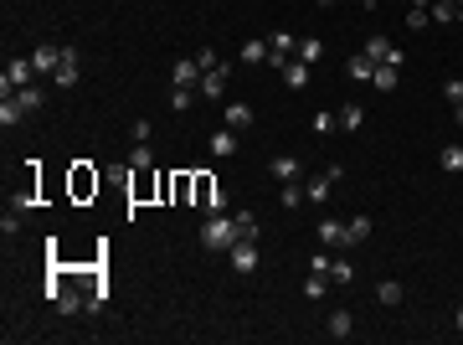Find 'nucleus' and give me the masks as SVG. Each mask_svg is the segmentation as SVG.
I'll return each mask as SVG.
<instances>
[{
    "mask_svg": "<svg viewBox=\"0 0 463 345\" xmlns=\"http://www.w3.org/2000/svg\"><path fill=\"white\" fill-rule=\"evenodd\" d=\"M304 201H309V196H304V186H299V181H283V206H294V211H299Z\"/></svg>",
    "mask_w": 463,
    "mask_h": 345,
    "instance_id": "28",
    "label": "nucleus"
},
{
    "mask_svg": "<svg viewBox=\"0 0 463 345\" xmlns=\"http://www.w3.org/2000/svg\"><path fill=\"white\" fill-rule=\"evenodd\" d=\"M242 62H268V41H242Z\"/></svg>",
    "mask_w": 463,
    "mask_h": 345,
    "instance_id": "29",
    "label": "nucleus"
},
{
    "mask_svg": "<svg viewBox=\"0 0 463 345\" xmlns=\"http://www.w3.org/2000/svg\"><path fill=\"white\" fill-rule=\"evenodd\" d=\"M304 294H309V299H324V294H329V273L314 268V273H309V284H304Z\"/></svg>",
    "mask_w": 463,
    "mask_h": 345,
    "instance_id": "24",
    "label": "nucleus"
},
{
    "mask_svg": "<svg viewBox=\"0 0 463 345\" xmlns=\"http://www.w3.org/2000/svg\"><path fill=\"white\" fill-rule=\"evenodd\" d=\"M458 6H463V0H458Z\"/></svg>",
    "mask_w": 463,
    "mask_h": 345,
    "instance_id": "44",
    "label": "nucleus"
},
{
    "mask_svg": "<svg viewBox=\"0 0 463 345\" xmlns=\"http://www.w3.org/2000/svg\"><path fill=\"white\" fill-rule=\"evenodd\" d=\"M283 83H289L294 93H304L309 88V62H299V57H289V68H283Z\"/></svg>",
    "mask_w": 463,
    "mask_h": 345,
    "instance_id": "12",
    "label": "nucleus"
},
{
    "mask_svg": "<svg viewBox=\"0 0 463 345\" xmlns=\"http://www.w3.org/2000/svg\"><path fill=\"white\" fill-rule=\"evenodd\" d=\"M201 83V62L186 57V62H175V88H196Z\"/></svg>",
    "mask_w": 463,
    "mask_h": 345,
    "instance_id": "10",
    "label": "nucleus"
},
{
    "mask_svg": "<svg viewBox=\"0 0 463 345\" xmlns=\"http://www.w3.org/2000/svg\"><path fill=\"white\" fill-rule=\"evenodd\" d=\"M427 16L448 26V21H458V0H432V6H427Z\"/></svg>",
    "mask_w": 463,
    "mask_h": 345,
    "instance_id": "21",
    "label": "nucleus"
},
{
    "mask_svg": "<svg viewBox=\"0 0 463 345\" xmlns=\"http://www.w3.org/2000/svg\"><path fill=\"white\" fill-rule=\"evenodd\" d=\"M361 124H366V109H361V103H345V109H340V129H345V134H356Z\"/></svg>",
    "mask_w": 463,
    "mask_h": 345,
    "instance_id": "16",
    "label": "nucleus"
},
{
    "mask_svg": "<svg viewBox=\"0 0 463 345\" xmlns=\"http://www.w3.org/2000/svg\"><path fill=\"white\" fill-rule=\"evenodd\" d=\"M222 124H227V129H237V134H242V129L252 124V103H227V114H222Z\"/></svg>",
    "mask_w": 463,
    "mask_h": 345,
    "instance_id": "11",
    "label": "nucleus"
},
{
    "mask_svg": "<svg viewBox=\"0 0 463 345\" xmlns=\"http://www.w3.org/2000/svg\"><path fill=\"white\" fill-rule=\"evenodd\" d=\"M458 21H463V6H458Z\"/></svg>",
    "mask_w": 463,
    "mask_h": 345,
    "instance_id": "42",
    "label": "nucleus"
},
{
    "mask_svg": "<svg viewBox=\"0 0 463 345\" xmlns=\"http://www.w3.org/2000/svg\"><path fill=\"white\" fill-rule=\"evenodd\" d=\"M319 52H324V47H319L314 36H304V41H299V62H309V68H314V62H319Z\"/></svg>",
    "mask_w": 463,
    "mask_h": 345,
    "instance_id": "30",
    "label": "nucleus"
},
{
    "mask_svg": "<svg viewBox=\"0 0 463 345\" xmlns=\"http://www.w3.org/2000/svg\"><path fill=\"white\" fill-rule=\"evenodd\" d=\"M458 330H463V309H458Z\"/></svg>",
    "mask_w": 463,
    "mask_h": 345,
    "instance_id": "40",
    "label": "nucleus"
},
{
    "mask_svg": "<svg viewBox=\"0 0 463 345\" xmlns=\"http://www.w3.org/2000/svg\"><path fill=\"white\" fill-rule=\"evenodd\" d=\"M371 73H376V62H371L366 52H356V57H350V78H361V83H371Z\"/></svg>",
    "mask_w": 463,
    "mask_h": 345,
    "instance_id": "22",
    "label": "nucleus"
},
{
    "mask_svg": "<svg viewBox=\"0 0 463 345\" xmlns=\"http://www.w3.org/2000/svg\"><path fill=\"white\" fill-rule=\"evenodd\" d=\"M191 103H196V88H170V109L175 114H186Z\"/></svg>",
    "mask_w": 463,
    "mask_h": 345,
    "instance_id": "26",
    "label": "nucleus"
},
{
    "mask_svg": "<svg viewBox=\"0 0 463 345\" xmlns=\"http://www.w3.org/2000/svg\"><path fill=\"white\" fill-rule=\"evenodd\" d=\"M31 78H36V68H31V57H11V62H6V78H0V93H6V98H16V93L26 88Z\"/></svg>",
    "mask_w": 463,
    "mask_h": 345,
    "instance_id": "2",
    "label": "nucleus"
},
{
    "mask_svg": "<svg viewBox=\"0 0 463 345\" xmlns=\"http://www.w3.org/2000/svg\"><path fill=\"white\" fill-rule=\"evenodd\" d=\"M324 330L335 335V340H350V330H356V325H350V314H345V309H335V314L324 319Z\"/></svg>",
    "mask_w": 463,
    "mask_h": 345,
    "instance_id": "18",
    "label": "nucleus"
},
{
    "mask_svg": "<svg viewBox=\"0 0 463 345\" xmlns=\"http://www.w3.org/2000/svg\"><path fill=\"white\" fill-rule=\"evenodd\" d=\"M196 62H201V73H206V68H216V62H222V57H216L211 47H201V52H196Z\"/></svg>",
    "mask_w": 463,
    "mask_h": 345,
    "instance_id": "38",
    "label": "nucleus"
},
{
    "mask_svg": "<svg viewBox=\"0 0 463 345\" xmlns=\"http://www.w3.org/2000/svg\"><path fill=\"white\" fill-rule=\"evenodd\" d=\"M129 165H134V170H149V165H154V155H149V144H134V160H129Z\"/></svg>",
    "mask_w": 463,
    "mask_h": 345,
    "instance_id": "35",
    "label": "nucleus"
},
{
    "mask_svg": "<svg viewBox=\"0 0 463 345\" xmlns=\"http://www.w3.org/2000/svg\"><path fill=\"white\" fill-rule=\"evenodd\" d=\"M227 78H232V68H227V62H216V68H206V73H201V83H196V93H206V98H222V93H227Z\"/></svg>",
    "mask_w": 463,
    "mask_h": 345,
    "instance_id": "4",
    "label": "nucleus"
},
{
    "mask_svg": "<svg viewBox=\"0 0 463 345\" xmlns=\"http://www.w3.org/2000/svg\"><path fill=\"white\" fill-rule=\"evenodd\" d=\"M268 170H273V181H299V160L294 155H273Z\"/></svg>",
    "mask_w": 463,
    "mask_h": 345,
    "instance_id": "14",
    "label": "nucleus"
},
{
    "mask_svg": "<svg viewBox=\"0 0 463 345\" xmlns=\"http://www.w3.org/2000/svg\"><path fill=\"white\" fill-rule=\"evenodd\" d=\"M350 278H356V263H345V258H329V284H350Z\"/></svg>",
    "mask_w": 463,
    "mask_h": 345,
    "instance_id": "19",
    "label": "nucleus"
},
{
    "mask_svg": "<svg viewBox=\"0 0 463 345\" xmlns=\"http://www.w3.org/2000/svg\"><path fill=\"white\" fill-rule=\"evenodd\" d=\"M309 124H314V134H329V129H335L340 119H335V114H314V119H309Z\"/></svg>",
    "mask_w": 463,
    "mask_h": 345,
    "instance_id": "37",
    "label": "nucleus"
},
{
    "mask_svg": "<svg viewBox=\"0 0 463 345\" xmlns=\"http://www.w3.org/2000/svg\"><path fill=\"white\" fill-rule=\"evenodd\" d=\"M361 6H371V0H361Z\"/></svg>",
    "mask_w": 463,
    "mask_h": 345,
    "instance_id": "43",
    "label": "nucleus"
},
{
    "mask_svg": "<svg viewBox=\"0 0 463 345\" xmlns=\"http://www.w3.org/2000/svg\"><path fill=\"white\" fill-rule=\"evenodd\" d=\"M73 191H78V196H87V191H98V176H93V170H78V176H73Z\"/></svg>",
    "mask_w": 463,
    "mask_h": 345,
    "instance_id": "27",
    "label": "nucleus"
},
{
    "mask_svg": "<svg viewBox=\"0 0 463 345\" xmlns=\"http://www.w3.org/2000/svg\"><path fill=\"white\" fill-rule=\"evenodd\" d=\"M41 98H47V93H41L36 83H26V88L16 93V103H21V109H26V114H36V109H41Z\"/></svg>",
    "mask_w": 463,
    "mask_h": 345,
    "instance_id": "20",
    "label": "nucleus"
},
{
    "mask_svg": "<svg viewBox=\"0 0 463 345\" xmlns=\"http://www.w3.org/2000/svg\"><path fill=\"white\" fill-rule=\"evenodd\" d=\"M329 186H335V181H329V176H314V181H309V186H304V196H309V201H314V206H324V201H329Z\"/></svg>",
    "mask_w": 463,
    "mask_h": 345,
    "instance_id": "17",
    "label": "nucleus"
},
{
    "mask_svg": "<svg viewBox=\"0 0 463 345\" xmlns=\"http://www.w3.org/2000/svg\"><path fill=\"white\" fill-rule=\"evenodd\" d=\"M232 243H237V222H232V217L216 211V217L201 222V248H232Z\"/></svg>",
    "mask_w": 463,
    "mask_h": 345,
    "instance_id": "1",
    "label": "nucleus"
},
{
    "mask_svg": "<svg viewBox=\"0 0 463 345\" xmlns=\"http://www.w3.org/2000/svg\"><path fill=\"white\" fill-rule=\"evenodd\" d=\"M443 98H448V103H463V78H448V83H443Z\"/></svg>",
    "mask_w": 463,
    "mask_h": 345,
    "instance_id": "36",
    "label": "nucleus"
},
{
    "mask_svg": "<svg viewBox=\"0 0 463 345\" xmlns=\"http://www.w3.org/2000/svg\"><path fill=\"white\" fill-rule=\"evenodd\" d=\"M319 243H324V248H350V243H345V227H340L335 217L319 222Z\"/></svg>",
    "mask_w": 463,
    "mask_h": 345,
    "instance_id": "13",
    "label": "nucleus"
},
{
    "mask_svg": "<svg viewBox=\"0 0 463 345\" xmlns=\"http://www.w3.org/2000/svg\"><path fill=\"white\" fill-rule=\"evenodd\" d=\"M453 124H458V129H463V103H453Z\"/></svg>",
    "mask_w": 463,
    "mask_h": 345,
    "instance_id": "39",
    "label": "nucleus"
},
{
    "mask_svg": "<svg viewBox=\"0 0 463 345\" xmlns=\"http://www.w3.org/2000/svg\"><path fill=\"white\" fill-rule=\"evenodd\" d=\"M0 232H6V237H16V232H21V206H16V211H6V217H0Z\"/></svg>",
    "mask_w": 463,
    "mask_h": 345,
    "instance_id": "34",
    "label": "nucleus"
},
{
    "mask_svg": "<svg viewBox=\"0 0 463 345\" xmlns=\"http://www.w3.org/2000/svg\"><path fill=\"white\" fill-rule=\"evenodd\" d=\"M31 68H36V78H41V73H57V68H62V47H52V41H41V47L31 52Z\"/></svg>",
    "mask_w": 463,
    "mask_h": 345,
    "instance_id": "5",
    "label": "nucleus"
},
{
    "mask_svg": "<svg viewBox=\"0 0 463 345\" xmlns=\"http://www.w3.org/2000/svg\"><path fill=\"white\" fill-rule=\"evenodd\" d=\"M52 83L57 88H78V52L73 47H62V68L52 73Z\"/></svg>",
    "mask_w": 463,
    "mask_h": 345,
    "instance_id": "6",
    "label": "nucleus"
},
{
    "mask_svg": "<svg viewBox=\"0 0 463 345\" xmlns=\"http://www.w3.org/2000/svg\"><path fill=\"white\" fill-rule=\"evenodd\" d=\"M211 155H216V160L237 155V129H227V124H222V129H211Z\"/></svg>",
    "mask_w": 463,
    "mask_h": 345,
    "instance_id": "9",
    "label": "nucleus"
},
{
    "mask_svg": "<svg viewBox=\"0 0 463 345\" xmlns=\"http://www.w3.org/2000/svg\"><path fill=\"white\" fill-rule=\"evenodd\" d=\"M427 21H432V16H427V6H412V11H407V26H412V31H422Z\"/></svg>",
    "mask_w": 463,
    "mask_h": 345,
    "instance_id": "33",
    "label": "nucleus"
},
{
    "mask_svg": "<svg viewBox=\"0 0 463 345\" xmlns=\"http://www.w3.org/2000/svg\"><path fill=\"white\" fill-rule=\"evenodd\" d=\"M237 237H257V217H252V211H237Z\"/></svg>",
    "mask_w": 463,
    "mask_h": 345,
    "instance_id": "32",
    "label": "nucleus"
},
{
    "mask_svg": "<svg viewBox=\"0 0 463 345\" xmlns=\"http://www.w3.org/2000/svg\"><path fill=\"white\" fill-rule=\"evenodd\" d=\"M371 237V217H356V222H345V243H366Z\"/></svg>",
    "mask_w": 463,
    "mask_h": 345,
    "instance_id": "25",
    "label": "nucleus"
},
{
    "mask_svg": "<svg viewBox=\"0 0 463 345\" xmlns=\"http://www.w3.org/2000/svg\"><path fill=\"white\" fill-rule=\"evenodd\" d=\"M437 165H443L448 176H463V144H443V155H437Z\"/></svg>",
    "mask_w": 463,
    "mask_h": 345,
    "instance_id": "15",
    "label": "nucleus"
},
{
    "mask_svg": "<svg viewBox=\"0 0 463 345\" xmlns=\"http://www.w3.org/2000/svg\"><path fill=\"white\" fill-rule=\"evenodd\" d=\"M319 6H335V0H319Z\"/></svg>",
    "mask_w": 463,
    "mask_h": 345,
    "instance_id": "41",
    "label": "nucleus"
},
{
    "mask_svg": "<svg viewBox=\"0 0 463 345\" xmlns=\"http://www.w3.org/2000/svg\"><path fill=\"white\" fill-rule=\"evenodd\" d=\"M371 83H376L381 93H396V88H402V68H396V62H376V73H371Z\"/></svg>",
    "mask_w": 463,
    "mask_h": 345,
    "instance_id": "7",
    "label": "nucleus"
},
{
    "mask_svg": "<svg viewBox=\"0 0 463 345\" xmlns=\"http://www.w3.org/2000/svg\"><path fill=\"white\" fill-rule=\"evenodd\" d=\"M376 299H381V304H402V284H396V278H386V284L376 289Z\"/></svg>",
    "mask_w": 463,
    "mask_h": 345,
    "instance_id": "31",
    "label": "nucleus"
},
{
    "mask_svg": "<svg viewBox=\"0 0 463 345\" xmlns=\"http://www.w3.org/2000/svg\"><path fill=\"white\" fill-rule=\"evenodd\" d=\"M21 119H26V109H21L16 98H6V103H0V124H6V129H16Z\"/></svg>",
    "mask_w": 463,
    "mask_h": 345,
    "instance_id": "23",
    "label": "nucleus"
},
{
    "mask_svg": "<svg viewBox=\"0 0 463 345\" xmlns=\"http://www.w3.org/2000/svg\"><path fill=\"white\" fill-rule=\"evenodd\" d=\"M361 52H366L371 62H396V68H402V52H396V47H391V41H386V36H371V41H366V47H361Z\"/></svg>",
    "mask_w": 463,
    "mask_h": 345,
    "instance_id": "8",
    "label": "nucleus"
},
{
    "mask_svg": "<svg viewBox=\"0 0 463 345\" xmlns=\"http://www.w3.org/2000/svg\"><path fill=\"white\" fill-rule=\"evenodd\" d=\"M227 253H232V268L237 273H257V237H237Z\"/></svg>",
    "mask_w": 463,
    "mask_h": 345,
    "instance_id": "3",
    "label": "nucleus"
}]
</instances>
